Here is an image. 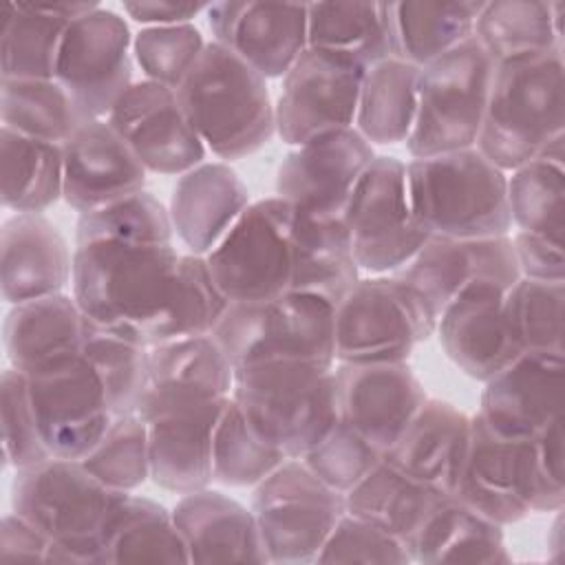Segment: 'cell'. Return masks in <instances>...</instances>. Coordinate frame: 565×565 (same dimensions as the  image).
<instances>
[{
    "instance_id": "obj_1",
    "label": "cell",
    "mask_w": 565,
    "mask_h": 565,
    "mask_svg": "<svg viewBox=\"0 0 565 565\" xmlns=\"http://www.w3.org/2000/svg\"><path fill=\"white\" fill-rule=\"evenodd\" d=\"M128 494L104 486L82 459L49 457L15 470L11 512L49 536L46 561L106 565L108 536Z\"/></svg>"
},
{
    "instance_id": "obj_2",
    "label": "cell",
    "mask_w": 565,
    "mask_h": 565,
    "mask_svg": "<svg viewBox=\"0 0 565 565\" xmlns=\"http://www.w3.org/2000/svg\"><path fill=\"white\" fill-rule=\"evenodd\" d=\"M179 256L172 243L75 245L71 294L90 322L143 344L170 298Z\"/></svg>"
},
{
    "instance_id": "obj_3",
    "label": "cell",
    "mask_w": 565,
    "mask_h": 565,
    "mask_svg": "<svg viewBox=\"0 0 565 565\" xmlns=\"http://www.w3.org/2000/svg\"><path fill=\"white\" fill-rule=\"evenodd\" d=\"M563 46L497 64L477 150L503 172L539 157L565 135Z\"/></svg>"
},
{
    "instance_id": "obj_4",
    "label": "cell",
    "mask_w": 565,
    "mask_h": 565,
    "mask_svg": "<svg viewBox=\"0 0 565 565\" xmlns=\"http://www.w3.org/2000/svg\"><path fill=\"white\" fill-rule=\"evenodd\" d=\"M177 95L205 148L223 161L249 157L276 135L267 79L230 46L207 42Z\"/></svg>"
},
{
    "instance_id": "obj_5",
    "label": "cell",
    "mask_w": 565,
    "mask_h": 565,
    "mask_svg": "<svg viewBox=\"0 0 565 565\" xmlns=\"http://www.w3.org/2000/svg\"><path fill=\"white\" fill-rule=\"evenodd\" d=\"M232 399L287 459H302L340 419L335 364L280 360L234 369Z\"/></svg>"
},
{
    "instance_id": "obj_6",
    "label": "cell",
    "mask_w": 565,
    "mask_h": 565,
    "mask_svg": "<svg viewBox=\"0 0 565 565\" xmlns=\"http://www.w3.org/2000/svg\"><path fill=\"white\" fill-rule=\"evenodd\" d=\"M406 185L413 214L430 236L488 238L512 230L508 172L477 148L411 159Z\"/></svg>"
},
{
    "instance_id": "obj_7",
    "label": "cell",
    "mask_w": 565,
    "mask_h": 565,
    "mask_svg": "<svg viewBox=\"0 0 565 565\" xmlns=\"http://www.w3.org/2000/svg\"><path fill=\"white\" fill-rule=\"evenodd\" d=\"M437 320L430 300L397 274L360 278L333 307L335 362H408Z\"/></svg>"
},
{
    "instance_id": "obj_8",
    "label": "cell",
    "mask_w": 565,
    "mask_h": 565,
    "mask_svg": "<svg viewBox=\"0 0 565 565\" xmlns=\"http://www.w3.org/2000/svg\"><path fill=\"white\" fill-rule=\"evenodd\" d=\"M212 338L234 369L280 360L335 364L333 307L309 294L230 302Z\"/></svg>"
},
{
    "instance_id": "obj_9",
    "label": "cell",
    "mask_w": 565,
    "mask_h": 565,
    "mask_svg": "<svg viewBox=\"0 0 565 565\" xmlns=\"http://www.w3.org/2000/svg\"><path fill=\"white\" fill-rule=\"evenodd\" d=\"M494 68L475 35L422 66L415 126L406 141L413 159L477 146Z\"/></svg>"
},
{
    "instance_id": "obj_10",
    "label": "cell",
    "mask_w": 565,
    "mask_h": 565,
    "mask_svg": "<svg viewBox=\"0 0 565 565\" xmlns=\"http://www.w3.org/2000/svg\"><path fill=\"white\" fill-rule=\"evenodd\" d=\"M450 497L503 527L530 512H558L565 505V488L541 470L536 441L501 437L477 413L470 415L466 468Z\"/></svg>"
},
{
    "instance_id": "obj_11",
    "label": "cell",
    "mask_w": 565,
    "mask_h": 565,
    "mask_svg": "<svg viewBox=\"0 0 565 565\" xmlns=\"http://www.w3.org/2000/svg\"><path fill=\"white\" fill-rule=\"evenodd\" d=\"M252 512L269 563H316L347 503L302 459H285L254 486Z\"/></svg>"
},
{
    "instance_id": "obj_12",
    "label": "cell",
    "mask_w": 565,
    "mask_h": 565,
    "mask_svg": "<svg viewBox=\"0 0 565 565\" xmlns=\"http://www.w3.org/2000/svg\"><path fill=\"white\" fill-rule=\"evenodd\" d=\"M294 205L280 196L247 205L218 245L205 254L210 274L230 302H254L291 291Z\"/></svg>"
},
{
    "instance_id": "obj_13",
    "label": "cell",
    "mask_w": 565,
    "mask_h": 565,
    "mask_svg": "<svg viewBox=\"0 0 565 565\" xmlns=\"http://www.w3.org/2000/svg\"><path fill=\"white\" fill-rule=\"evenodd\" d=\"M342 221L358 267L371 276L402 269L430 236L413 214L406 163L388 154H375L369 163L342 210Z\"/></svg>"
},
{
    "instance_id": "obj_14",
    "label": "cell",
    "mask_w": 565,
    "mask_h": 565,
    "mask_svg": "<svg viewBox=\"0 0 565 565\" xmlns=\"http://www.w3.org/2000/svg\"><path fill=\"white\" fill-rule=\"evenodd\" d=\"M132 33L117 11L97 4L68 22L55 79L86 119H106L132 84Z\"/></svg>"
},
{
    "instance_id": "obj_15",
    "label": "cell",
    "mask_w": 565,
    "mask_h": 565,
    "mask_svg": "<svg viewBox=\"0 0 565 565\" xmlns=\"http://www.w3.org/2000/svg\"><path fill=\"white\" fill-rule=\"evenodd\" d=\"M366 66L307 46L285 73L274 104L276 135L287 146H300L318 135L351 128Z\"/></svg>"
},
{
    "instance_id": "obj_16",
    "label": "cell",
    "mask_w": 565,
    "mask_h": 565,
    "mask_svg": "<svg viewBox=\"0 0 565 565\" xmlns=\"http://www.w3.org/2000/svg\"><path fill=\"white\" fill-rule=\"evenodd\" d=\"M26 380L46 450L53 457L84 459L115 417L95 369L79 355Z\"/></svg>"
},
{
    "instance_id": "obj_17",
    "label": "cell",
    "mask_w": 565,
    "mask_h": 565,
    "mask_svg": "<svg viewBox=\"0 0 565 565\" xmlns=\"http://www.w3.org/2000/svg\"><path fill=\"white\" fill-rule=\"evenodd\" d=\"M108 124L154 174L181 177L205 161V143L190 124L177 90L139 79L117 99Z\"/></svg>"
},
{
    "instance_id": "obj_18",
    "label": "cell",
    "mask_w": 565,
    "mask_h": 565,
    "mask_svg": "<svg viewBox=\"0 0 565 565\" xmlns=\"http://www.w3.org/2000/svg\"><path fill=\"white\" fill-rule=\"evenodd\" d=\"M375 159L355 126L296 146L278 166L276 196L318 214H342L355 183Z\"/></svg>"
},
{
    "instance_id": "obj_19",
    "label": "cell",
    "mask_w": 565,
    "mask_h": 565,
    "mask_svg": "<svg viewBox=\"0 0 565 565\" xmlns=\"http://www.w3.org/2000/svg\"><path fill=\"white\" fill-rule=\"evenodd\" d=\"M335 384L340 419L382 452L397 441L428 399L408 362H338Z\"/></svg>"
},
{
    "instance_id": "obj_20",
    "label": "cell",
    "mask_w": 565,
    "mask_h": 565,
    "mask_svg": "<svg viewBox=\"0 0 565 565\" xmlns=\"http://www.w3.org/2000/svg\"><path fill=\"white\" fill-rule=\"evenodd\" d=\"M505 291L501 285L479 280L439 311L435 331L439 344L472 380H490L523 353L508 318Z\"/></svg>"
},
{
    "instance_id": "obj_21",
    "label": "cell",
    "mask_w": 565,
    "mask_h": 565,
    "mask_svg": "<svg viewBox=\"0 0 565 565\" xmlns=\"http://www.w3.org/2000/svg\"><path fill=\"white\" fill-rule=\"evenodd\" d=\"M563 355L525 351L483 382L477 415L501 437L534 439L563 417Z\"/></svg>"
},
{
    "instance_id": "obj_22",
    "label": "cell",
    "mask_w": 565,
    "mask_h": 565,
    "mask_svg": "<svg viewBox=\"0 0 565 565\" xmlns=\"http://www.w3.org/2000/svg\"><path fill=\"white\" fill-rule=\"evenodd\" d=\"M441 311L461 289L486 280L510 289L519 278V265L510 234L488 238L428 236L419 252L397 271Z\"/></svg>"
},
{
    "instance_id": "obj_23",
    "label": "cell",
    "mask_w": 565,
    "mask_h": 565,
    "mask_svg": "<svg viewBox=\"0 0 565 565\" xmlns=\"http://www.w3.org/2000/svg\"><path fill=\"white\" fill-rule=\"evenodd\" d=\"M227 402H183L141 417L148 424L150 479L159 488L177 494L210 488L214 430Z\"/></svg>"
},
{
    "instance_id": "obj_24",
    "label": "cell",
    "mask_w": 565,
    "mask_h": 565,
    "mask_svg": "<svg viewBox=\"0 0 565 565\" xmlns=\"http://www.w3.org/2000/svg\"><path fill=\"white\" fill-rule=\"evenodd\" d=\"M62 199L79 214L146 190L148 170L108 119H90L79 126L62 143Z\"/></svg>"
},
{
    "instance_id": "obj_25",
    "label": "cell",
    "mask_w": 565,
    "mask_h": 565,
    "mask_svg": "<svg viewBox=\"0 0 565 565\" xmlns=\"http://www.w3.org/2000/svg\"><path fill=\"white\" fill-rule=\"evenodd\" d=\"M64 234L44 214H13L0 230V285L9 305L62 294L73 280Z\"/></svg>"
},
{
    "instance_id": "obj_26",
    "label": "cell",
    "mask_w": 565,
    "mask_h": 565,
    "mask_svg": "<svg viewBox=\"0 0 565 565\" xmlns=\"http://www.w3.org/2000/svg\"><path fill=\"white\" fill-rule=\"evenodd\" d=\"M468 448L470 415L446 399L428 397L382 457L448 497L463 475Z\"/></svg>"
},
{
    "instance_id": "obj_27",
    "label": "cell",
    "mask_w": 565,
    "mask_h": 565,
    "mask_svg": "<svg viewBox=\"0 0 565 565\" xmlns=\"http://www.w3.org/2000/svg\"><path fill=\"white\" fill-rule=\"evenodd\" d=\"M249 190L225 161H203L177 177L168 212L190 254L205 256L249 205Z\"/></svg>"
},
{
    "instance_id": "obj_28",
    "label": "cell",
    "mask_w": 565,
    "mask_h": 565,
    "mask_svg": "<svg viewBox=\"0 0 565 565\" xmlns=\"http://www.w3.org/2000/svg\"><path fill=\"white\" fill-rule=\"evenodd\" d=\"M2 335L9 364L31 377L82 355L86 316L73 294L62 291L11 305Z\"/></svg>"
},
{
    "instance_id": "obj_29",
    "label": "cell",
    "mask_w": 565,
    "mask_h": 565,
    "mask_svg": "<svg viewBox=\"0 0 565 565\" xmlns=\"http://www.w3.org/2000/svg\"><path fill=\"white\" fill-rule=\"evenodd\" d=\"M234 366L212 335L183 338L148 349V386L139 415L148 417L181 402H210L232 395Z\"/></svg>"
},
{
    "instance_id": "obj_30",
    "label": "cell",
    "mask_w": 565,
    "mask_h": 565,
    "mask_svg": "<svg viewBox=\"0 0 565 565\" xmlns=\"http://www.w3.org/2000/svg\"><path fill=\"white\" fill-rule=\"evenodd\" d=\"M190 563H269L252 508L218 490L183 494L172 508Z\"/></svg>"
},
{
    "instance_id": "obj_31",
    "label": "cell",
    "mask_w": 565,
    "mask_h": 565,
    "mask_svg": "<svg viewBox=\"0 0 565 565\" xmlns=\"http://www.w3.org/2000/svg\"><path fill=\"white\" fill-rule=\"evenodd\" d=\"M291 291L309 294L335 307L362 278L342 214L294 207Z\"/></svg>"
},
{
    "instance_id": "obj_32",
    "label": "cell",
    "mask_w": 565,
    "mask_h": 565,
    "mask_svg": "<svg viewBox=\"0 0 565 565\" xmlns=\"http://www.w3.org/2000/svg\"><path fill=\"white\" fill-rule=\"evenodd\" d=\"M391 57L426 66L472 38L481 0L380 2Z\"/></svg>"
},
{
    "instance_id": "obj_33",
    "label": "cell",
    "mask_w": 565,
    "mask_h": 565,
    "mask_svg": "<svg viewBox=\"0 0 565 565\" xmlns=\"http://www.w3.org/2000/svg\"><path fill=\"white\" fill-rule=\"evenodd\" d=\"M411 563H510L503 525L477 514L455 497H444L406 541Z\"/></svg>"
},
{
    "instance_id": "obj_34",
    "label": "cell",
    "mask_w": 565,
    "mask_h": 565,
    "mask_svg": "<svg viewBox=\"0 0 565 565\" xmlns=\"http://www.w3.org/2000/svg\"><path fill=\"white\" fill-rule=\"evenodd\" d=\"M227 46L265 79L285 77L309 46L307 2L245 0Z\"/></svg>"
},
{
    "instance_id": "obj_35",
    "label": "cell",
    "mask_w": 565,
    "mask_h": 565,
    "mask_svg": "<svg viewBox=\"0 0 565 565\" xmlns=\"http://www.w3.org/2000/svg\"><path fill=\"white\" fill-rule=\"evenodd\" d=\"M419 71V66L397 57H386L366 68L353 126L369 143L408 141L417 115Z\"/></svg>"
},
{
    "instance_id": "obj_36",
    "label": "cell",
    "mask_w": 565,
    "mask_h": 565,
    "mask_svg": "<svg viewBox=\"0 0 565 565\" xmlns=\"http://www.w3.org/2000/svg\"><path fill=\"white\" fill-rule=\"evenodd\" d=\"M446 494L408 477L384 457L344 494L347 512L366 519L404 543Z\"/></svg>"
},
{
    "instance_id": "obj_37",
    "label": "cell",
    "mask_w": 565,
    "mask_h": 565,
    "mask_svg": "<svg viewBox=\"0 0 565 565\" xmlns=\"http://www.w3.org/2000/svg\"><path fill=\"white\" fill-rule=\"evenodd\" d=\"M2 205L15 214H42L64 194L62 143L24 137L2 126Z\"/></svg>"
},
{
    "instance_id": "obj_38",
    "label": "cell",
    "mask_w": 565,
    "mask_h": 565,
    "mask_svg": "<svg viewBox=\"0 0 565 565\" xmlns=\"http://www.w3.org/2000/svg\"><path fill=\"white\" fill-rule=\"evenodd\" d=\"M230 300L214 282L205 256L181 254L170 298L159 318L146 329L143 344L154 347L183 338L212 335Z\"/></svg>"
},
{
    "instance_id": "obj_39",
    "label": "cell",
    "mask_w": 565,
    "mask_h": 565,
    "mask_svg": "<svg viewBox=\"0 0 565 565\" xmlns=\"http://www.w3.org/2000/svg\"><path fill=\"white\" fill-rule=\"evenodd\" d=\"M68 20L42 2H7L0 31V79H55Z\"/></svg>"
},
{
    "instance_id": "obj_40",
    "label": "cell",
    "mask_w": 565,
    "mask_h": 565,
    "mask_svg": "<svg viewBox=\"0 0 565 565\" xmlns=\"http://www.w3.org/2000/svg\"><path fill=\"white\" fill-rule=\"evenodd\" d=\"M309 46L351 57L366 68L391 57L380 2H307Z\"/></svg>"
},
{
    "instance_id": "obj_41",
    "label": "cell",
    "mask_w": 565,
    "mask_h": 565,
    "mask_svg": "<svg viewBox=\"0 0 565 565\" xmlns=\"http://www.w3.org/2000/svg\"><path fill=\"white\" fill-rule=\"evenodd\" d=\"M472 35L494 64L563 46L552 24V2L545 0L483 2Z\"/></svg>"
},
{
    "instance_id": "obj_42",
    "label": "cell",
    "mask_w": 565,
    "mask_h": 565,
    "mask_svg": "<svg viewBox=\"0 0 565 565\" xmlns=\"http://www.w3.org/2000/svg\"><path fill=\"white\" fill-rule=\"evenodd\" d=\"M0 119L24 137L64 143L86 119L57 79H0Z\"/></svg>"
},
{
    "instance_id": "obj_43",
    "label": "cell",
    "mask_w": 565,
    "mask_h": 565,
    "mask_svg": "<svg viewBox=\"0 0 565 565\" xmlns=\"http://www.w3.org/2000/svg\"><path fill=\"white\" fill-rule=\"evenodd\" d=\"M110 563H190L172 510L130 492L108 536L106 565Z\"/></svg>"
},
{
    "instance_id": "obj_44",
    "label": "cell",
    "mask_w": 565,
    "mask_h": 565,
    "mask_svg": "<svg viewBox=\"0 0 565 565\" xmlns=\"http://www.w3.org/2000/svg\"><path fill=\"white\" fill-rule=\"evenodd\" d=\"M512 225L563 243L565 230V161L534 157L508 172Z\"/></svg>"
},
{
    "instance_id": "obj_45",
    "label": "cell",
    "mask_w": 565,
    "mask_h": 565,
    "mask_svg": "<svg viewBox=\"0 0 565 565\" xmlns=\"http://www.w3.org/2000/svg\"><path fill=\"white\" fill-rule=\"evenodd\" d=\"M148 349L139 340L86 318L82 355L99 375L115 417L139 411L148 386Z\"/></svg>"
},
{
    "instance_id": "obj_46",
    "label": "cell",
    "mask_w": 565,
    "mask_h": 565,
    "mask_svg": "<svg viewBox=\"0 0 565 565\" xmlns=\"http://www.w3.org/2000/svg\"><path fill=\"white\" fill-rule=\"evenodd\" d=\"M174 230L168 207L148 190L84 212L77 218L75 245L88 243H139L168 245Z\"/></svg>"
},
{
    "instance_id": "obj_47",
    "label": "cell",
    "mask_w": 565,
    "mask_h": 565,
    "mask_svg": "<svg viewBox=\"0 0 565 565\" xmlns=\"http://www.w3.org/2000/svg\"><path fill=\"white\" fill-rule=\"evenodd\" d=\"M287 457L256 435L238 404H225L214 430L212 475L214 481L230 488H254L271 475Z\"/></svg>"
},
{
    "instance_id": "obj_48",
    "label": "cell",
    "mask_w": 565,
    "mask_h": 565,
    "mask_svg": "<svg viewBox=\"0 0 565 565\" xmlns=\"http://www.w3.org/2000/svg\"><path fill=\"white\" fill-rule=\"evenodd\" d=\"M505 309L521 351L565 358V280L519 278L505 291Z\"/></svg>"
},
{
    "instance_id": "obj_49",
    "label": "cell",
    "mask_w": 565,
    "mask_h": 565,
    "mask_svg": "<svg viewBox=\"0 0 565 565\" xmlns=\"http://www.w3.org/2000/svg\"><path fill=\"white\" fill-rule=\"evenodd\" d=\"M82 463L113 490H137L150 479L148 424L139 413L113 417L110 426Z\"/></svg>"
},
{
    "instance_id": "obj_50",
    "label": "cell",
    "mask_w": 565,
    "mask_h": 565,
    "mask_svg": "<svg viewBox=\"0 0 565 565\" xmlns=\"http://www.w3.org/2000/svg\"><path fill=\"white\" fill-rule=\"evenodd\" d=\"M205 44L207 42L194 22L141 26L132 38V57L146 79L179 90Z\"/></svg>"
},
{
    "instance_id": "obj_51",
    "label": "cell",
    "mask_w": 565,
    "mask_h": 565,
    "mask_svg": "<svg viewBox=\"0 0 565 565\" xmlns=\"http://www.w3.org/2000/svg\"><path fill=\"white\" fill-rule=\"evenodd\" d=\"M0 419L4 468H29L53 457L40 435L29 380L22 371L9 366L0 375Z\"/></svg>"
},
{
    "instance_id": "obj_52",
    "label": "cell",
    "mask_w": 565,
    "mask_h": 565,
    "mask_svg": "<svg viewBox=\"0 0 565 565\" xmlns=\"http://www.w3.org/2000/svg\"><path fill=\"white\" fill-rule=\"evenodd\" d=\"M382 450L342 419L302 457V461L333 490L347 494L382 459Z\"/></svg>"
},
{
    "instance_id": "obj_53",
    "label": "cell",
    "mask_w": 565,
    "mask_h": 565,
    "mask_svg": "<svg viewBox=\"0 0 565 565\" xmlns=\"http://www.w3.org/2000/svg\"><path fill=\"white\" fill-rule=\"evenodd\" d=\"M316 563L406 565L411 563V554L406 543L395 534L347 512L331 530Z\"/></svg>"
},
{
    "instance_id": "obj_54",
    "label": "cell",
    "mask_w": 565,
    "mask_h": 565,
    "mask_svg": "<svg viewBox=\"0 0 565 565\" xmlns=\"http://www.w3.org/2000/svg\"><path fill=\"white\" fill-rule=\"evenodd\" d=\"M512 238L519 274L523 278L532 280H545V282H563L565 280V254L563 243H556L552 238L530 234V232H516Z\"/></svg>"
},
{
    "instance_id": "obj_55",
    "label": "cell",
    "mask_w": 565,
    "mask_h": 565,
    "mask_svg": "<svg viewBox=\"0 0 565 565\" xmlns=\"http://www.w3.org/2000/svg\"><path fill=\"white\" fill-rule=\"evenodd\" d=\"M51 541L15 512L2 516L0 556L11 561H46Z\"/></svg>"
},
{
    "instance_id": "obj_56",
    "label": "cell",
    "mask_w": 565,
    "mask_h": 565,
    "mask_svg": "<svg viewBox=\"0 0 565 565\" xmlns=\"http://www.w3.org/2000/svg\"><path fill=\"white\" fill-rule=\"evenodd\" d=\"M210 2H170V0H137L124 2V13L141 26H168L188 24L196 15L205 13Z\"/></svg>"
},
{
    "instance_id": "obj_57",
    "label": "cell",
    "mask_w": 565,
    "mask_h": 565,
    "mask_svg": "<svg viewBox=\"0 0 565 565\" xmlns=\"http://www.w3.org/2000/svg\"><path fill=\"white\" fill-rule=\"evenodd\" d=\"M245 0H221V2H210L205 11V20L212 33V42H218L227 46L230 35L234 31V24L243 11Z\"/></svg>"
},
{
    "instance_id": "obj_58",
    "label": "cell",
    "mask_w": 565,
    "mask_h": 565,
    "mask_svg": "<svg viewBox=\"0 0 565 565\" xmlns=\"http://www.w3.org/2000/svg\"><path fill=\"white\" fill-rule=\"evenodd\" d=\"M561 512L563 510L556 512V519L547 534V556L556 563H561V558H563V516H561Z\"/></svg>"
}]
</instances>
